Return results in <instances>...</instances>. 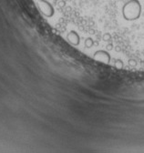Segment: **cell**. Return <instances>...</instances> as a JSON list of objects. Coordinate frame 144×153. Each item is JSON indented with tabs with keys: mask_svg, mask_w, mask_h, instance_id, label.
I'll return each instance as SVG.
<instances>
[{
	"mask_svg": "<svg viewBox=\"0 0 144 153\" xmlns=\"http://www.w3.org/2000/svg\"><path fill=\"white\" fill-rule=\"evenodd\" d=\"M140 5L137 0H131L123 7V16L127 20H134L140 15Z\"/></svg>",
	"mask_w": 144,
	"mask_h": 153,
	"instance_id": "cell-1",
	"label": "cell"
}]
</instances>
